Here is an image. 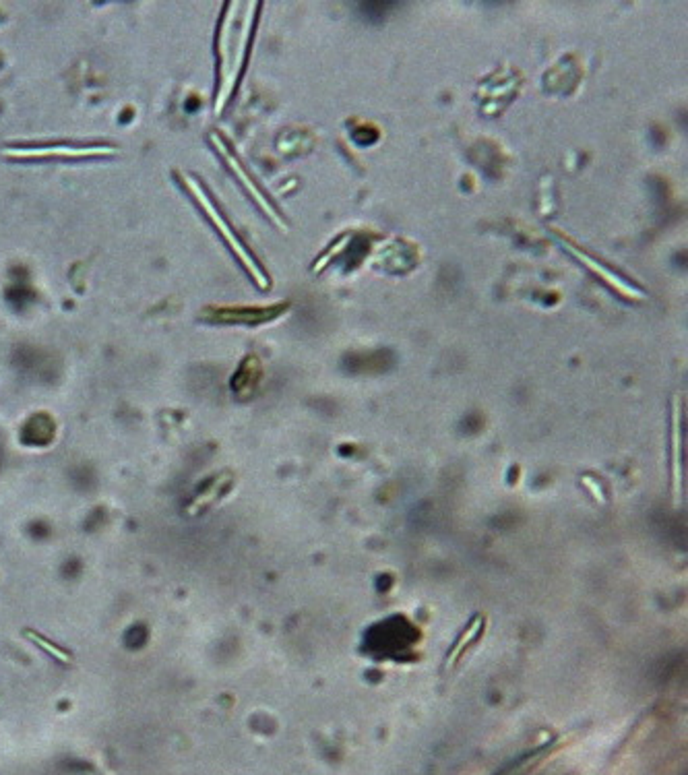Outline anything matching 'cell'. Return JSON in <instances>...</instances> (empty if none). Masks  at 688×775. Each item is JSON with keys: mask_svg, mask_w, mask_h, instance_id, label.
<instances>
[{"mask_svg": "<svg viewBox=\"0 0 688 775\" xmlns=\"http://www.w3.org/2000/svg\"><path fill=\"white\" fill-rule=\"evenodd\" d=\"M182 182H186V184H189V189H191V193L195 195V199L205 207V211H207V215L211 217V220H213V224L215 226H220L222 228V234L226 236V240L230 242V246L234 248V251L242 257V261H244V265L248 267V269H253L255 271V263H253V259H248L246 255H244V251H242V244L236 240V236L228 230V226H226V222L222 220V215H220V211H215V207H213V203L207 199V195L203 193V189H201V186L193 180V178H189V176H182ZM257 273V271H255Z\"/></svg>", "mask_w": 688, "mask_h": 775, "instance_id": "cell-1", "label": "cell"}]
</instances>
